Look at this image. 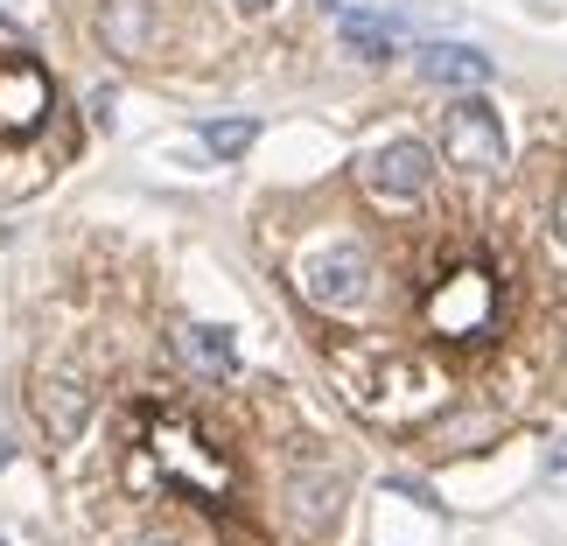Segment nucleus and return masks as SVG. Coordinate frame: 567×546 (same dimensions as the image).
Here are the masks:
<instances>
[{"mask_svg":"<svg viewBox=\"0 0 567 546\" xmlns=\"http://www.w3.org/2000/svg\"><path fill=\"white\" fill-rule=\"evenodd\" d=\"M126 484L196 497V505L217 512L231 491V463L217 442H204L196 421H176L168 406H141V413H126Z\"/></svg>","mask_w":567,"mask_h":546,"instance_id":"1","label":"nucleus"},{"mask_svg":"<svg viewBox=\"0 0 567 546\" xmlns=\"http://www.w3.org/2000/svg\"><path fill=\"white\" fill-rule=\"evenodd\" d=\"M427 330L449 337V343H470V337H491L497 330V309H505V288H497L491 267H449L442 280L427 288Z\"/></svg>","mask_w":567,"mask_h":546,"instance_id":"2","label":"nucleus"},{"mask_svg":"<svg viewBox=\"0 0 567 546\" xmlns=\"http://www.w3.org/2000/svg\"><path fill=\"white\" fill-rule=\"evenodd\" d=\"M295 288L322 316H358V309H372V295H379V267H372V253H358V246H322L295 267Z\"/></svg>","mask_w":567,"mask_h":546,"instance_id":"3","label":"nucleus"},{"mask_svg":"<svg viewBox=\"0 0 567 546\" xmlns=\"http://www.w3.org/2000/svg\"><path fill=\"white\" fill-rule=\"evenodd\" d=\"M442 155L463 168V176H484L497 183L512 168V141H505V126H497V113L476 92H463L449 105V120H442Z\"/></svg>","mask_w":567,"mask_h":546,"instance_id":"4","label":"nucleus"},{"mask_svg":"<svg viewBox=\"0 0 567 546\" xmlns=\"http://www.w3.org/2000/svg\"><path fill=\"white\" fill-rule=\"evenodd\" d=\"M427 176H434V155L421 141H385L372 162H364V189L372 196H385V204H413V196L427 189Z\"/></svg>","mask_w":567,"mask_h":546,"instance_id":"5","label":"nucleus"},{"mask_svg":"<svg viewBox=\"0 0 567 546\" xmlns=\"http://www.w3.org/2000/svg\"><path fill=\"white\" fill-rule=\"evenodd\" d=\"M50 113V78L35 56H8L0 63V134H35Z\"/></svg>","mask_w":567,"mask_h":546,"instance_id":"6","label":"nucleus"},{"mask_svg":"<svg viewBox=\"0 0 567 546\" xmlns=\"http://www.w3.org/2000/svg\"><path fill=\"white\" fill-rule=\"evenodd\" d=\"M35 413H42V434L50 442H78V427L92 421V385L71 379V371H50L35 385Z\"/></svg>","mask_w":567,"mask_h":546,"instance_id":"7","label":"nucleus"},{"mask_svg":"<svg viewBox=\"0 0 567 546\" xmlns=\"http://www.w3.org/2000/svg\"><path fill=\"white\" fill-rule=\"evenodd\" d=\"M99 42L113 56H147L155 50V0H105L99 8Z\"/></svg>","mask_w":567,"mask_h":546,"instance_id":"8","label":"nucleus"},{"mask_svg":"<svg viewBox=\"0 0 567 546\" xmlns=\"http://www.w3.org/2000/svg\"><path fill=\"white\" fill-rule=\"evenodd\" d=\"M288 505H295V526L309 533V539H322V533L337 526V512H343V476L337 470L295 476V484H288Z\"/></svg>","mask_w":567,"mask_h":546,"instance_id":"9","label":"nucleus"},{"mask_svg":"<svg viewBox=\"0 0 567 546\" xmlns=\"http://www.w3.org/2000/svg\"><path fill=\"white\" fill-rule=\"evenodd\" d=\"M413 71L427 84H455V92H470V84H491V56L470 50V42H427L421 56H413Z\"/></svg>","mask_w":567,"mask_h":546,"instance_id":"10","label":"nucleus"},{"mask_svg":"<svg viewBox=\"0 0 567 546\" xmlns=\"http://www.w3.org/2000/svg\"><path fill=\"white\" fill-rule=\"evenodd\" d=\"M176 351H183L189 371H204V379H231L238 371V343H231V330H217V322H183Z\"/></svg>","mask_w":567,"mask_h":546,"instance_id":"11","label":"nucleus"},{"mask_svg":"<svg viewBox=\"0 0 567 546\" xmlns=\"http://www.w3.org/2000/svg\"><path fill=\"white\" fill-rule=\"evenodd\" d=\"M400 21H392V14H372V8H351V14H343V42H351V50L358 56H392V50H400Z\"/></svg>","mask_w":567,"mask_h":546,"instance_id":"12","label":"nucleus"},{"mask_svg":"<svg viewBox=\"0 0 567 546\" xmlns=\"http://www.w3.org/2000/svg\"><path fill=\"white\" fill-rule=\"evenodd\" d=\"M252 141H259V126H252V120H210V126H204V147H210L217 162H238Z\"/></svg>","mask_w":567,"mask_h":546,"instance_id":"13","label":"nucleus"},{"mask_svg":"<svg viewBox=\"0 0 567 546\" xmlns=\"http://www.w3.org/2000/svg\"><path fill=\"white\" fill-rule=\"evenodd\" d=\"M554 231H560V246H567V189H560V204H554Z\"/></svg>","mask_w":567,"mask_h":546,"instance_id":"14","label":"nucleus"},{"mask_svg":"<svg viewBox=\"0 0 567 546\" xmlns=\"http://www.w3.org/2000/svg\"><path fill=\"white\" fill-rule=\"evenodd\" d=\"M231 8H238V14H267L274 0H231Z\"/></svg>","mask_w":567,"mask_h":546,"instance_id":"15","label":"nucleus"},{"mask_svg":"<svg viewBox=\"0 0 567 546\" xmlns=\"http://www.w3.org/2000/svg\"><path fill=\"white\" fill-rule=\"evenodd\" d=\"M0 470H8V434H0Z\"/></svg>","mask_w":567,"mask_h":546,"instance_id":"16","label":"nucleus"},{"mask_svg":"<svg viewBox=\"0 0 567 546\" xmlns=\"http://www.w3.org/2000/svg\"><path fill=\"white\" fill-rule=\"evenodd\" d=\"M316 8H351V0H316Z\"/></svg>","mask_w":567,"mask_h":546,"instance_id":"17","label":"nucleus"},{"mask_svg":"<svg viewBox=\"0 0 567 546\" xmlns=\"http://www.w3.org/2000/svg\"><path fill=\"white\" fill-rule=\"evenodd\" d=\"M0 21H8V14H0Z\"/></svg>","mask_w":567,"mask_h":546,"instance_id":"18","label":"nucleus"},{"mask_svg":"<svg viewBox=\"0 0 567 546\" xmlns=\"http://www.w3.org/2000/svg\"><path fill=\"white\" fill-rule=\"evenodd\" d=\"M0 546H8V539H0Z\"/></svg>","mask_w":567,"mask_h":546,"instance_id":"19","label":"nucleus"}]
</instances>
